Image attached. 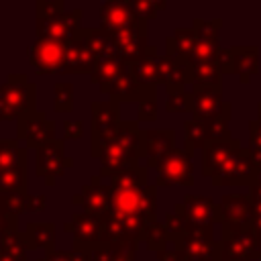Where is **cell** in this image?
I'll list each match as a JSON object with an SVG mask.
<instances>
[{
	"label": "cell",
	"instance_id": "obj_1",
	"mask_svg": "<svg viewBox=\"0 0 261 261\" xmlns=\"http://www.w3.org/2000/svg\"><path fill=\"white\" fill-rule=\"evenodd\" d=\"M155 188L147 184V169L133 167L112 175L110 210L104 220V241L108 245H135L155 222Z\"/></svg>",
	"mask_w": 261,
	"mask_h": 261
},
{
	"label": "cell",
	"instance_id": "obj_2",
	"mask_svg": "<svg viewBox=\"0 0 261 261\" xmlns=\"http://www.w3.org/2000/svg\"><path fill=\"white\" fill-rule=\"evenodd\" d=\"M202 173L212 186H253L259 165L239 139L212 141L202 149Z\"/></svg>",
	"mask_w": 261,
	"mask_h": 261
},
{
	"label": "cell",
	"instance_id": "obj_3",
	"mask_svg": "<svg viewBox=\"0 0 261 261\" xmlns=\"http://www.w3.org/2000/svg\"><path fill=\"white\" fill-rule=\"evenodd\" d=\"M102 159V175H118L137 167V159L143 155V130L137 122H120L116 130L100 143L94 157Z\"/></svg>",
	"mask_w": 261,
	"mask_h": 261
},
{
	"label": "cell",
	"instance_id": "obj_4",
	"mask_svg": "<svg viewBox=\"0 0 261 261\" xmlns=\"http://www.w3.org/2000/svg\"><path fill=\"white\" fill-rule=\"evenodd\" d=\"M29 112H35V84L12 73L0 86V120H20Z\"/></svg>",
	"mask_w": 261,
	"mask_h": 261
},
{
	"label": "cell",
	"instance_id": "obj_5",
	"mask_svg": "<svg viewBox=\"0 0 261 261\" xmlns=\"http://www.w3.org/2000/svg\"><path fill=\"white\" fill-rule=\"evenodd\" d=\"M173 212L181 218L186 232L210 228L212 224L220 222L218 202H214L208 196H200V194H186Z\"/></svg>",
	"mask_w": 261,
	"mask_h": 261
},
{
	"label": "cell",
	"instance_id": "obj_6",
	"mask_svg": "<svg viewBox=\"0 0 261 261\" xmlns=\"http://www.w3.org/2000/svg\"><path fill=\"white\" fill-rule=\"evenodd\" d=\"M194 120L214 122L218 118H230L232 104L222 100V86H198L192 90Z\"/></svg>",
	"mask_w": 261,
	"mask_h": 261
},
{
	"label": "cell",
	"instance_id": "obj_7",
	"mask_svg": "<svg viewBox=\"0 0 261 261\" xmlns=\"http://www.w3.org/2000/svg\"><path fill=\"white\" fill-rule=\"evenodd\" d=\"M173 243L181 261H220V241H214L212 226L186 232Z\"/></svg>",
	"mask_w": 261,
	"mask_h": 261
},
{
	"label": "cell",
	"instance_id": "obj_8",
	"mask_svg": "<svg viewBox=\"0 0 261 261\" xmlns=\"http://www.w3.org/2000/svg\"><path fill=\"white\" fill-rule=\"evenodd\" d=\"M222 230H243L253 226L255 208L249 194H224L218 202Z\"/></svg>",
	"mask_w": 261,
	"mask_h": 261
},
{
	"label": "cell",
	"instance_id": "obj_9",
	"mask_svg": "<svg viewBox=\"0 0 261 261\" xmlns=\"http://www.w3.org/2000/svg\"><path fill=\"white\" fill-rule=\"evenodd\" d=\"M222 73H234L241 84H249L253 75L259 73V47H230L222 49L218 57Z\"/></svg>",
	"mask_w": 261,
	"mask_h": 261
},
{
	"label": "cell",
	"instance_id": "obj_10",
	"mask_svg": "<svg viewBox=\"0 0 261 261\" xmlns=\"http://www.w3.org/2000/svg\"><path fill=\"white\" fill-rule=\"evenodd\" d=\"M71 41H57V39H37L33 47H29V59L35 65V71L55 73L65 67L67 49Z\"/></svg>",
	"mask_w": 261,
	"mask_h": 261
},
{
	"label": "cell",
	"instance_id": "obj_11",
	"mask_svg": "<svg viewBox=\"0 0 261 261\" xmlns=\"http://www.w3.org/2000/svg\"><path fill=\"white\" fill-rule=\"evenodd\" d=\"M220 261H259L255 228L249 226L243 230H222Z\"/></svg>",
	"mask_w": 261,
	"mask_h": 261
},
{
	"label": "cell",
	"instance_id": "obj_12",
	"mask_svg": "<svg viewBox=\"0 0 261 261\" xmlns=\"http://www.w3.org/2000/svg\"><path fill=\"white\" fill-rule=\"evenodd\" d=\"M157 186H194V163L192 153L175 149L157 167Z\"/></svg>",
	"mask_w": 261,
	"mask_h": 261
},
{
	"label": "cell",
	"instance_id": "obj_13",
	"mask_svg": "<svg viewBox=\"0 0 261 261\" xmlns=\"http://www.w3.org/2000/svg\"><path fill=\"white\" fill-rule=\"evenodd\" d=\"M228 120L230 118H218L214 122H202V120H188L184 124V149L194 153L198 147H206L212 141H224L230 139L228 130Z\"/></svg>",
	"mask_w": 261,
	"mask_h": 261
},
{
	"label": "cell",
	"instance_id": "obj_14",
	"mask_svg": "<svg viewBox=\"0 0 261 261\" xmlns=\"http://www.w3.org/2000/svg\"><path fill=\"white\" fill-rule=\"evenodd\" d=\"M82 16V10L71 12H59L53 16H39L37 18V31L39 39H57V41H73L80 33L77 20Z\"/></svg>",
	"mask_w": 261,
	"mask_h": 261
},
{
	"label": "cell",
	"instance_id": "obj_15",
	"mask_svg": "<svg viewBox=\"0 0 261 261\" xmlns=\"http://www.w3.org/2000/svg\"><path fill=\"white\" fill-rule=\"evenodd\" d=\"M65 165H71V159L63 157L61 141H49L37 149V175L45 177L49 186H53L55 177L63 173Z\"/></svg>",
	"mask_w": 261,
	"mask_h": 261
},
{
	"label": "cell",
	"instance_id": "obj_16",
	"mask_svg": "<svg viewBox=\"0 0 261 261\" xmlns=\"http://www.w3.org/2000/svg\"><path fill=\"white\" fill-rule=\"evenodd\" d=\"M18 137L27 143V147H43L49 141H55V122L47 120L43 112H29L18 120Z\"/></svg>",
	"mask_w": 261,
	"mask_h": 261
},
{
	"label": "cell",
	"instance_id": "obj_17",
	"mask_svg": "<svg viewBox=\"0 0 261 261\" xmlns=\"http://www.w3.org/2000/svg\"><path fill=\"white\" fill-rule=\"evenodd\" d=\"M92 112H94V122H92V130H94L92 155H94L96 149L100 147V143L106 141L116 130V126L120 122H118V104H116V100H108V102H100V104L94 102Z\"/></svg>",
	"mask_w": 261,
	"mask_h": 261
},
{
	"label": "cell",
	"instance_id": "obj_18",
	"mask_svg": "<svg viewBox=\"0 0 261 261\" xmlns=\"http://www.w3.org/2000/svg\"><path fill=\"white\" fill-rule=\"evenodd\" d=\"M175 133L169 128L159 130H143V155L147 157V165L159 167L167 155L175 151Z\"/></svg>",
	"mask_w": 261,
	"mask_h": 261
},
{
	"label": "cell",
	"instance_id": "obj_19",
	"mask_svg": "<svg viewBox=\"0 0 261 261\" xmlns=\"http://www.w3.org/2000/svg\"><path fill=\"white\" fill-rule=\"evenodd\" d=\"M98 65V57L86 37V31H80L75 39L69 43L67 59H65V73H82V71H94Z\"/></svg>",
	"mask_w": 261,
	"mask_h": 261
},
{
	"label": "cell",
	"instance_id": "obj_20",
	"mask_svg": "<svg viewBox=\"0 0 261 261\" xmlns=\"http://www.w3.org/2000/svg\"><path fill=\"white\" fill-rule=\"evenodd\" d=\"M102 31L112 35L130 27H137L139 22H143V18L133 10L130 4L124 2H106L102 4Z\"/></svg>",
	"mask_w": 261,
	"mask_h": 261
},
{
	"label": "cell",
	"instance_id": "obj_21",
	"mask_svg": "<svg viewBox=\"0 0 261 261\" xmlns=\"http://www.w3.org/2000/svg\"><path fill=\"white\" fill-rule=\"evenodd\" d=\"M67 230L75 232V243H96V241H104L106 228H104V220L88 214V212H77L71 222H67Z\"/></svg>",
	"mask_w": 261,
	"mask_h": 261
},
{
	"label": "cell",
	"instance_id": "obj_22",
	"mask_svg": "<svg viewBox=\"0 0 261 261\" xmlns=\"http://www.w3.org/2000/svg\"><path fill=\"white\" fill-rule=\"evenodd\" d=\"M82 208L84 212L106 220L108 210H110V188L100 186L98 177H94V181L86 186L82 192Z\"/></svg>",
	"mask_w": 261,
	"mask_h": 261
},
{
	"label": "cell",
	"instance_id": "obj_23",
	"mask_svg": "<svg viewBox=\"0 0 261 261\" xmlns=\"http://www.w3.org/2000/svg\"><path fill=\"white\" fill-rule=\"evenodd\" d=\"M222 69L216 63H196L188 65V82L198 88V86H222Z\"/></svg>",
	"mask_w": 261,
	"mask_h": 261
},
{
	"label": "cell",
	"instance_id": "obj_24",
	"mask_svg": "<svg viewBox=\"0 0 261 261\" xmlns=\"http://www.w3.org/2000/svg\"><path fill=\"white\" fill-rule=\"evenodd\" d=\"M27 167V151L16 141H0V171Z\"/></svg>",
	"mask_w": 261,
	"mask_h": 261
},
{
	"label": "cell",
	"instance_id": "obj_25",
	"mask_svg": "<svg viewBox=\"0 0 261 261\" xmlns=\"http://www.w3.org/2000/svg\"><path fill=\"white\" fill-rule=\"evenodd\" d=\"M53 224L51 222H39V224H29L24 232V241L29 249L37 247H51L53 245Z\"/></svg>",
	"mask_w": 261,
	"mask_h": 261
},
{
	"label": "cell",
	"instance_id": "obj_26",
	"mask_svg": "<svg viewBox=\"0 0 261 261\" xmlns=\"http://www.w3.org/2000/svg\"><path fill=\"white\" fill-rule=\"evenodd\" d=\"M192 108V92H186L184 86H167L165 110L167 112H186Z\"/></svg>",
	"mask_w": 261,
	"mask_h": 261
},
{
	"label": "cell",
	"instance_id": "obj_27",
	"mask_svg": "<svg viewBox=\"0 0 261 261\" xmlns=\"http://www.w3.org/2000/svg\"><path fill=\"white\" fill-rule=\"evenodd\" d=\"M24 184H27V167L0 171V194L24 190Z\"/></svg>",
	"mask_w": 261,
	"mask_h": 261
},
{
	"label": "cell",
	"instance_id": "obj_28",
	"mask_svg": "<svg viewBox=\"0 0 261 261\" xmlns=\"http://www.w3.org/2000/svg\"><path fill=\"white\" fill-rule=\"evenodd\" d=\"M249 153L255 159V163L261 167V116L257 114L249 122Z\"/></svg>",
	"mask_w": 261,
	"mask_h": 261
},
{
	"label": "cell",
	"instance_id": "obj_29",
	"mask_svg": "<svg viewBox=\"0 0 261 261\" xmlns=\"http://www.w3.org/2000/svg\"><path fill=\"white\" fill-rule=\"evenodd\" d=\"M73 108V86L71 84H55V110L69 112Z\"/></svg>",
	"mask_w": 261,
	"mask_h": 261
},
{
	"label": "cell",
	"instance_id": "obj_30",
	"mask_svg": "<svg viewBox=\"0 0 261 261\" xmlns=\"http://www.w3.org/2000/svg\"><path fill=\"white\" fill-rule=\"evenodd\" d=\"M130 6H133V10H135L143 20H147V18L157 16V12L165 8V2H133Z\"/></svg>",
	"mask_w": 261,
	"mask_h": 261
},
{
	"label": "cell",
	"instance_id": "obj_31",
	"mask_svg": "<svg viewBox=\"0 0 261 261\" xmlns=\"http://www.w3.org/2000/svg\"><path fill=\"white\" fill-rule=\"evenodd\" d=\"M155 118H157V100H155V96L141 100V106H139V120H155Z\"/></svg>",
	"mask_w": 261,
	"mask_h": 261
},
{
	"label": "cell",
	"instance_id": "obj_32",
	"mask_svg": "<svg viewBox=\"0 0 261 261\" xmlns=\"http://www.w3.org/2000/svg\"><path fill=\"white\" fill-rule=\"evenodd\" d=\"M249 198L253 202V208H255V222H261V181L255 179V184L249 188ZM253 222V224H255Z\"/></svg>",
	"mask_w": 261,
	"mask_h": 261
},
{
	"label": "cell",
	"instance_id": "obj_33",
	"mask_svg": "<svg viewBox=\"0 0 261 261\" xmlns=\"http://www.w3.org/2000/svg\"><path fill=\"white\" fill-rule=\"evenodd\" d=\"M43 261H90V257L80 255V253H53L51 257H47Z\"/></svg>",
	"mask_w": 261,
	"mask_h": 261
},
{
	"label": "cell",
	"instance_id": "obj_34",
	"mask_svg": "<svg viewBox=\"0 0 261 261\" xmlns=\"http://www.w3.org/2000/svg\"><path fill=\"white\" fill-rule=\"evenodd\" d=\"M63 128H65V139H77L84 130V124L80 120H67L63 122Z\"/></svg>",
	"mask_w": 261,
	"mask_h": 261
},
{
	"label": "cell",
	"instance_id": "obj_35",
	"mask_svg": "<svg viewBox=\"0 0 261 261\" xmlns=\"http://www.w3.org/2000/svg\"><path fill=\"white\" fill-rule=\"evenodd\" d=\"M14 216H6L2 210H0V239L8 232H12V226H14Z\"/></svg>",
	"mask_w": 261,
	"mask_h": 261
},
{
	"label": "cell",
	"instance_id": "obj_36",
	"mask_svg": "<svg viewBox=\"0 0 261 261\" xmlns=\"http://www.w3.org/2000/svg\"><path fill=\"white\" fill-rule=\"evenodd\" d=\"M159 261H181V259H179L177 249L171 247V249H165V251L159 253Z\"/></svg>",
	"mask_w": 261,
	"mask_h": 261
},
{
	"label": "cell",
	"instance_id": "obj_37",
	"mask_svg": "<svg viewBox=\"0 0 261 261\" xmlns=\"http://www.w3.org/2000/svg\"><path fill=\"white\" fill-rule=\"evenodd\" d=\"M0 261H24V257H16V255H8V253H0Z\"/></svg>",
	"mask_w": 261,
	"mask_h": 261
},
{
	"label": "cell",
	"instance_id": "obj_38",
	"mask_svg": "<svg viewBox=\"0 0 261 261\" xmlns=\"http://www.w3.org/2000/svg\"><path fill=\"white\" fill-rule=\"evenodd\" d=\"M257 255H259V261H261V232H257Z\"/></svg>",
	"mask_w": 261,
	"mask_h": 261
},
{
	"label": "cell",
	"instance_id": "obj_39",
	"mask_svg": "<svg viewBox=\"0 0 261 261\" xmlns=\"http://www.w3.org/2000/svg\"><path fill=\"white\" fill-rule=\"evenodd\" d=\"M253 228H255L257 232H261V222H255V224H253Z\"/></svg>",
	"mask_w": 261,
	"mask_h": 261
},
{
	"label": "cell",
	"instance_id": "obj_40",
	"mask_svg": "<svg viewBox=\"0 0 261 261\" xmlns=\"http://www.w3.org/2000/svg\"><path fill=\"white\" fill-rule=\"evenodd\" d=\"M257 114H259V116H261V102H259V104H257Z\"/></svg>",
	"mask_w": 261,
	"mask_h": 261
},
{
	"label": "cell",
	"instance_id": "obj_41",
	"mask_svg": "<svg viewBox=\"0 0 261 261\" xmlns=\"http://www.w3.org/2000/svg\"><path fill=\"white\" fill-rule=\"evenodd\" d=\"M257 181H261V167H259V173H257Z\"/></svg>",
	"mask_w": 261,
	"mask_h": 261
}]
</instances>
